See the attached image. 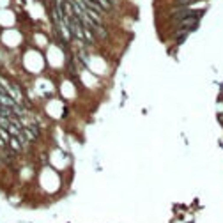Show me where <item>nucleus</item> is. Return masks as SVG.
I'll return each instance as SVG.
<instances>
[{
	"instance_id": "obj_1",
	"label": "nucleus",
	"mask_w": 223,
	"mask_h": 223,
	"mask_svg": "<svg viewBox=\"0 0 223 223\" xmlns=\"http://www.w3.org/2000/svg\"><path fill=\"white\" fill-rule=\"evenodd\" d=\"M67 25H69V28H71L73 35H76L78 39H83V41H85V27H83L82 19H80L76 14H71V18H69V21H67Z\"/></svg>"
},
{
	"instance_id": "obj_2",
	"label": "nucleus",
	"mask_w": 223,
	"mask_h": 223,
	"mask_svg": "<svg viewBox=\"0 0 223 223\" xmlns=\"http://www.w3.org/2000/svg\"><path fill=\"white\" fill-rule=\"evenodd\" d=\"M197 25H198V16H190V18L181 19V30L191 32V30L197 28Z\"/></svg>"
},
{
	"instance_id": "obj_4",
	"label": "nucleus",
	"mask_w": 223,
	"mask_h": 223,
	"mask_svg": "<svg viewBox=\"0 0 223 223\" xmlns=\"http://www.w3.org/2000/svg\"><path fill=\"white\" fill-rule=\"evenodd\" d=\"M96 2H97L103 9H106V11H110V9H112V2H110V0H96Z\"/></svg>"
},
{
	"instance_id": "obj_3",
	"label": "nucleus",
	"mask_w": 223,
	"mask_h": 223,
	"mask_svg": "<svg viewBox=\"0 0 223 223\" xmlns=\"http://www.w3.org/2000/svg\"><path fill=\"white\" fill-rule=\"evenodd\" d=\"M172 16H174L175 19H184V18H190V16H198V12H195V11H191V9L183 7V9H177L175 12H172Z\"/></svg>"
},
{
	"instance_id": "obj_5",
	"label": "nucleus",
	"mask_w": 223,
	"mask_h": 223,
	"mask_svg": "<svg viewBox=\"0 0 223 223\" xmlns=\"http://www.w3.org/2000/svg\"><path fill=\"white\" fill-rule=\"evenodd\" d=\"M195 2H198V0H179L181 5H191V4H195Z\"/></svg>"
}]
</instances>
